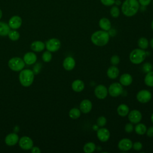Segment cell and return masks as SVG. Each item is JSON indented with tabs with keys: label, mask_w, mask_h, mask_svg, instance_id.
Instances as JSON below:
<instances>
[{
	"label": "cell",
	"mask_w": 153,
	"mask_h": 153,
	"mask_svg": "<svg viewBox=\"0 0 153 153\" xmlns=\"http://www.w3.org/2000/svg\"><path fill=\"white\" fill-rule=\"evenodd\" d=\"M100 2L105 6H112L115 0H100Z\"/></svg>",
	"instance_id": "8d00e7d4"
},
{
	"label": "cell",
	"mask_w": 153,
	"mask_h": 153,
	"mask_svg": "<svg viewBox=\"0 0 153 153\" xmlns=\"http://www.w3.org/2000/svg\"><path fill=\"white\" fill-rule=\"evenodd\" d=\"M34 73L33 72L28 69H22L19 74V81L20 84L25 87H29L33 82Z\"/></svg>",
	"instance_id": "3957f363"
},
{
	"label": "cell",
	"mask_w": 153,
	"mask_h": 153,
	"mask_svg": "<svg viewBox=\"0 0 153 153\" xmlns=\"http://www.w3.org/2000/svg\"><path fill=\"white\" fill-rule=\"evenodd\" d=\"M30 150L32 153H40L41 152V150L37 146H32V148L30 149Z\"/></svg>",
	"instance_id": "7bdbcfd3"
},
{
	"label": "cell",
	"mask_w": 153,
	"mask_h": 153,
	"mask_svg": "<svg viewBox=\"0 0 153 153\" xmlns=\"http://www.w3.org/2000/svg\"><path fill=\"white\" fill-rule=\"evenodd\" d=\"M10 30V27L8 24L0 22V36H7L8 35L9 32Z\"/></svg>",
	"instance_id": "d4e9b609"
},
{
	"label": "cell",
	"mask_w": 153,
	"mask_h": 153,
	"mask_svg": "<svg viewBox=\"0 0 153 153\" xmlns=\"http://www.w3.org/2000/svg\"><path fill=\"white\" fill-rule=\"evenodd\" d=\"M2 12L1 10L0 9V19L2 18Z\"/></svg>",
	"instance_id": "bcb514c9"
},
{
	"label": "cell",
	"mask_w": 153,
	"mask_h": 153,
	"mask_svg": "<svg viewBox=\"0 0 153 153\" xmlns=\"http://www.w3.org/2000/svg\"><path fill=\"white\" fill-rule=\"evenodd\" d=\"M137 44L140 48H141L142 50H145L148 47L149 42L146 38L141 37L139 39V40L137 41Z\"/></svg>",
	"instance_id": "f546056e"
},
{
	"label": "cell",
	"mask_w": 153,
	"mask_h": 153,
	"mask_svg": "<svg viewBox=\"0 0 153 153\" xmlns=\"http://www.w3.org/2000/svg\"><path fill=\"white\" fill-rule=\"evenodd\" d=\"M81 115V111L78 108H73L69 112V116L72 119H77Z\"/></svg>",
	"instance_id": "f1b7e54d"
},
{
	"label": "cell",
	"mask_w": 153,
	"mask_h": 153,
	"mask_svg": "<svg viewBox=\"0 0 153 153\" xmlns=\"http://www.w3.org/2000/svg\"><path fill=\"white\" fill-rule=\"evenodd\" d=\"M139 5L137 0H125L121 5V11L124 16L132 17L137 13Z\"/></svg>",
	"instance_id": "6da1fadb"
},
{
	"label": "cell",
	"mask_w": 153,
	"mask_h": 153,
	"mask_svg": "<svg viewBox=\"0 0 153 153\" xmlns=\"http://www.w3.org/2000/svg\"><path fill=\"white\" fill-rule=\"evenodd\" d=\"M150 45H151V47L153 48V38H152L151 39V41H150Z\"/></svg>",
	"instance_id": "f6af8a7d"
},
{
	"label": "cell",
	"mask_w": 153,
	"mask_h": 153,
	"mask_svg": "<svg viewBox=\"0 0 153 153\" xmlns=\"http://www.w3.org/2000/svg\"><path fill=\"white\" fill-rule=\"evenodd\" d=\"M141 112L136 109H133L128 114V118L130 123L133 124L139 123L142 120Z\"/></svg>",
	"instance_id": "8fae6325"
},
{
	"label": "cell",
	"mask_w": 153,
	"mask_h": 153,
	"mask_svg": "<svg viewBox=\"0 0 153 153\" xmlns=\"http://www.w3.org/2000/svg\"><path fill=\"white\" fill-rule=\"evenodd\" d=\"M117 113L121 117H126L129 113V108L126 104H121L117 108Z\"/></svg>",
	"instance_id": "cb8c5ba5"
},
{
	"label": "cell",
	"mask_w": 153,
	"mask_h": 153,
	"mask_svg": "<svg viewBox=\"0 0 153 153\" xmlns=\"http://www.w3.org/2000/svg\"><path fill=\"white\" fill-rule=\"evenodd\" d=\"M119 69L115 66H110L107 70V75L111 79H115L119 75Z\"/></svg>",
	"instance_id": "603a6c76"
},
{
	"label": "cell",
	"mask_w": 153,
	"mask_h": 153,
	"mask_svg": "<svg viewBox=\"0 0 153 153\" xmlns=\"http://www.w3.org/2000/svg\"><path fill=\"white\" fill-rule=\"evenodd\" d=\"M137 1L139 4L143 7H146L152 1V0H137Z\"/></svg>",
	"instance_id": "60d3db41"
},
{
	"label": "cell",
	"mask_w": 153,
	"mask_h": 153,
	"mask_svg": "<svg viewBox=\"0 0 153 153\" xmlns=\"http://www.w3.org/2000/svg\"><path fill=\"white\" fill-rule=\"evenodd\" d=\"M60 45V41L57 38H51L45 42V47L50 52L57 51L59 50Z\"/></svg>",
	"instance_id": "52a82bcc"
},
{
	"label": "cell",
	"mask_w": 153,
	"mask_h": 153,
	"mask_svg": "<svg viewBox=\"0 0 153 153\" xmlns=\"http://www.w3.org/2000/svg\"><path fill=\"white\" fill-rule=\"evenodd\" d=\"M124 129H125L126 132H127V133H131V132H132L133 131L134 127H133V126L131 124V123H127V124H126Z\"/></svg>",
	"instance_id": "ab89813d"
},
{
	"label": "cell",
	"mask_w": 153,
	"mask_h": 153,
	"mask_svg": "<svg viewBox=\"0 0 153 153\" xmlns=\"http://www.w3.org/2000/svg\"><path fill=\"white\" fill-rule=\"evenodd\" d=\"M42 59L44 62L48 63V62H50L52 59L51 53L48 50L45 51L42 55Z\"/></svg>",
	"instance_id": "d6a6232c"
},
{
	"label": "cell",
	"mask_w": 153,
	"mask_h": 153,
	"mask_svg": "<svg viewBox=\"0 0 153 153\" xmlns=\"http://www.w3.org/2000/svg\"><path fill=\"white\" fill-rule=\"evenodd\" d=\"M132 147L135 151H140L142 148V144L140 142H136L133 143Z\"/></svg>",
	"instance_id": "f35d334b"
},
{
	"label": "cell",
	"mask_w": 153,
	"mask_h": 153,
	"mask_svg": "<svg viewBox=\"0 0 153 153\" xmlns=\"http://www.w3.org/2000/svg\"><path fill=\"white\" fill-rule=\"evenodd\" d=\"M8 24L10 28L13 29H17L22 26V19L19 16H14L10 19Z\"/></svg>",
	"instance_id": "5bb4252c"
},
{
	"label": "cell",
	"mask_w": 153,
	"mask_h": 153,
	"mask_svg": "<svg viewBox=\"0 0 153 153\" xmlns=\"http://www.w3.org/2000/svg\"><path fill=\"white\" fill-rule=\"evenodd\" d=\"M96 149V145L94 142H89L86 143L83 147V151L85 153H92Z\"/></svg>",
	"instance_id": "4316f807"
},
{
	"label": "cell",
	"mask_w": 153,
	"mask_h": 153,
	"mask_svg": "<svg viewBox=\"0 0 153 153\" xmlns=\"http://www.w3.org/2000/svg\"><path fill=\"white\" fill-rule=\"evenodd\" d=\"M84 82L81 79H75L72 83V88L75 92H81L84 88Z\"/></svg>",
	"instance_id": "44dd1931"
},
{
	"label": "cell",
	"mask_w": 153,
	"mask_h": 153,
	"mask_svg": "<svg viewBox=\"0 0 153 153\" xmlns=\"http://www.w3.org/2000/svg\"><path fill=\"white\" fill-rule=\"evenodd\" d=\"M151 121H152V123H153V113H152V115H151Z\"/></svg>",
	"instance_id": "7dc6e473"
},
{
	"label": "cell",
	"mask_w": 153,
	"mask_h": 153,
	"mask_svg": "<svg viewBox=\"0 0 153 153\" xmlns=\"http://www.w3.org/2000/svg\"><path fill=\"white\" fill-rule=\"evenodd\" d=\"M41 67H42V65L40 63H36L34 65L33 68V72L34 73V74H38L40 72L41 69Z\"/></svg>",
	"instance_id": "d590c367"
},
{
	"label": "cell",
	"mask_w": 153,
	"mask_h": 153,
	"mask_svg": "<svg viewBox=\"0 0 153 153\" xmlns=\"http://www.w3.org/2000/svg\"><path fill=\"white\" fill-rule=\"evenodd\" d=\"M152 65L151 64H150L149 63H146L143 65V71L145 72H149L150 71H151L152 69Z\"/></svg>",
	"instance_id": "74e56055"
},
{
	"label": "cell",
	"mask_w": 153,
	"mask_h": 153,
	"mask_svg": "<svg viewBox=\"0 0 153 153\" xmlns=\"http://www.w3.org/2000/svg\"><path fill=\"white\" fill-rule=\"evenodd\" d=\"M97 137L100 141L102 142H106L110 137V132L107 128L102 127L97 130Z\"/></svg>",
	"instance_id": "7c38bea8"
},
{
	"label": "cell",
	"mask_w": 153,
	"mask_h": 153,
	"mask_svg": "<svg viewBox=\"0 0 153 153\" xmlns=\"http://www.w3.org/2000/svg\"><path fill=\"white\" fill-rule=\"evenodd\" d=\"M132 141L128 138H124L120 140L118 144V147L122 151H129L132 148Z\"/></svg>",
	"instance_id": "4fadbf2b"
},
{
	"label": "cell",
	"mask_w": 153,
	"mask_h": 153,
	"mask_svg": "<svg viewBox=\"0 0 153 153\" xmlns=\"http://www.w3.org/2000/svg\"><path fill=\"white\" fill-rule=\"evenodd\" d=\"M99 27L103 30L108 31L111 28V23L110 20L106 17H102L99 22Z\"/></svg>",
	"instance_id": "d6986e66"
},
{
	"label": "cell",
	"mask_w": 153,
	"mask_h": 153,
	"mask_svg": "<svg viewBox=\"0 0 153 153\" xmlns=\"http://www.w3.org/2000/svg\"><path fill=\"white\" fill-rule=\"evenodd\" d=\"M152 5H153V0H152Z\"/></svg>",
	"instance_id": "681fc988"
},
{
	"label": "cell",
	"mask_w": 153,
	"mask_h": 153,
	"mask_svg": "<svg viewBox=\"0 0 153 153\" xmlns=\"http://www.w3.org/2000/svg\"><path fill=\"white\" fill-rule=\"evenodd\" d=\"M123 91L122 85L119 82H114L111 84L108 88V93L112 97L119 96Z\"/></svg>",
	"instance_id": "8992f818"
},
{
	"label": "cell",
	"mask_w": 153,
	"mask_h": 153,
	"mask_svg": "<svg viewBox=\"0 0 153 153\" xmlns=\"http://www.w3.org/2000/svg\"><path fill=\"white\" fill-rule=\"evenodd\" d=\"M146 52L141 48H136L133 50L130 54L129 59L130 62L136 65L141 63L146 58Z\"/></svg>",
	"instance_id": "277c9868"
},
{
	"label": "cell",
	"mask_w": 153,
	"mask_h": 153,
	"mask_svg": "<svg viewBox=\"0 0 153 153\" xmlns=\"http://www.w3.org/2000/svg\"><path fill=\"white\" fill-rule=\"evenodd\" d=\"M8 65L10 69L12 71L18 72L22 71L24 68L25 63L23 59L18 57H14L9 60Z\"/></svg>",
	"instance_id": "5b68a950"
},
{
	"label": "cell",
	"mask_w": 153,
	"mask_h": 153,
	"mask_svg": "<svg viewBox=\"0 0 153 153\" xmlns=\"http://www.w3.org/2000/svg\"><path fill=\"white\" fill-rule=\"evenodd\" d=\"M63 66L66 71H71L75 66V60L71 56L66 57L63 62Z\"/></svg>",
	"instance_id": "e0dca14e"
},
{
	"label": "cell",
	"mask_w": 153,
	"mask_h": 153,
	"mask_svg": "<svg viewBox=\"0 0 153 153\" xmlns=\"http://www.w3.org/2000/svg\"><path fill=\"white\" fill-rule=\"evenodd\" d=\"M133 81L131 75L129 74H124L121 75L120 78V83L124 86L130 85Z\"/></svg>",
	"instance_id": "ffe728a7"
},
{
	"label": "cell",
	"mask_w": 153,
	"mask_h": 153,
	"mask_svg": "<svg viewBox=\"0 0 153 153\" xmlns=\"http://www.w3.org/2000/svg\"><path fill=\"white\" fill-rule=\"evenodd\" d=\"M109 40V33L108 31L103 30H97L92 33L91 41L93 44L97 46L102 47L106 45Z\"/></svg>",
	"instance_id": "7a4b0ae2"
},
{
	"label": "cell",
	"mask_w": 153,
	"mask_h": 153,
	"mask_svg": "<svg viewBox=\"0 0 153 153\" xmlns=\"http://www.w3.org/2000/svg\"><path fill=\"white\" fill-rule=\"evenodd\" d=\"M92 109V103L88 99H84L79 105V109L84 114H87L91 111Z\"/></svg>",
	"instance_id": "2e32d148"
},
{
	"label": "cell",
	"mask_w": 153,
	"mask_h": 153,
	"mask_svg": "<svg viewBox=\"0 0 153 153\" xmlns=\"http://www.w3.org/2000/svg\"><path fill=\"white\" fill-rule=\"evenodd\" d=\"M8 36L9 37V38L12 40V41H17L20 38V33L19 32L16 30V29H13V30H10L8 34Z\"/></svg>",
	"instance_id": "4dcf8cb0"
},
{
	"label": "cell",
	"mask_w": 153,
	"mask_h": 153,
	"mask_svg": "<svg viewBox=\"0 0 153 153\" xmlns=\"http://www.w3.org/2000/svg\"><path fill=\"white\" fill-rule=\"evenodd\" d=\"M151 97L152 94L151 92L147 90H141L137 93L136 95L137 100L142 103L148 102L151 100Z\"/></svg>",
	"instance_id": "ba28073f"
},
{
	"label": "cell",
	"mask_w": 153,
	"mask_h": 153,
	"mask_svg": "<svg viewBox=\"0 0 153 153\" xmlns=\"http://www.w3.org/2000/svg\"><path fill=\"white\" fill-rule=\"evenodd\" d=\"M120 57L117 55H114L111 58V63L112 65L115 66L120 63Z\"/></svg>",
	"instance_id": "e575fe53"
},
{
	"label": "cell",
	"mask_w": 153,
	"mask_h": 153,
	"mask_svg": "<svg viewBox=\"0 0 153 153\" xmlns=\"http://www.w3.org/2000/svg\"><path fill=\"white\" fill-rule=\"evenodd\" d=\"M151 28H152V29L153 30V20L152 21V23H151Z\"/></svg>",
	"instance_id": "c3c4849f"
},
{
	"label": "cell",
	"mask_w": 153,
	"mask_h": 153,
	"mask_svg": "<svg viewBox=\"0 0 153 153\" xmlns=\"http://www.w3.org/2000/svg\"><path fill=\"white\" fill-rule=\"evenodd\" d=\"M37 60L36 55L33 52H27L23 56V60L27 65L34 64Z\"/></svg>",
	"instance_id": "ac0fdd59"
},
{
	"label": "cell",
	"mask_w": 153,
	"mask_h": 153,
	"mask_svg": "<svg viewBox=\"0 0 153 153\" xmlns=\"http://www.w3.org/2000/svg\"><path fill=\"white\" fill-rule=\"evenodd\" d=\"M108 90L107 88L102 84L98 85L94 89V94L96 97L99 99H103L106 98L108 95Z\"/></svg>",
	"instance_id": "30bf717a"
},
{
	"label": "cell",
	"mask_w": 153,
	"mask_h": 153,
	"mask_svg": "<svg viewBox=\"0 0 153 153\" xmlns=\"http://www.w3.org/2000/svg\"><path fill=\"white\" fill-rule=\"evenodd\" d=\"M146 134L148 137H153V126L149 127L146 130Z\"/></svg>",
	"instance_id": "b9f144b4"
},
{
	"label": "cell",
	"mask_w": 153,
	"mask_h": 153,
	"mask_svg": "<svg viewBox=\"0 0 153 153\" xmlns=\"http://www.w3.org/2000/svg\"><path fill=\"white\" fill-rule=\"evenodd\" d=\"M117 6H119L121 4V1L120 0H115V3H114Z\"/></svg>",
	"instance_id": "ee69618b"
},
{
	"label": "cell",
	"mask_w": 153,
	"mask_h": 153,
	"mask_svg": "<svg viewBox=\"0 0 153 153\" xmlns=\"http://www.w3.org/2000/svg\"><path fill=\"white\" fill-rule=\"evenodd\" d=\"M120 14V11L118 6L114 5L112 6L110 9V14L114 18H117Z\"/></svg>",
	"instance_id": "1f68e13d"
},
{
	"label": "cell",
	"mask_w": 153,
	"mask_h": 153,
	"mask_svg": "<svg viewBox=\"0 0 153 153\" xmlns=\"http://www.w3.org/2000/svg\"><path fill=\"white\" fill-rule=\"evenodd\" d=\"M19 145L22 149L29 150L33 146V142L30 137L28 136H23L19 139Z\"/></svg>",
	"instance_id": "9c48e42d"
},
{
	"label": "cell",
	"mask_w": 153,
	"mask_h": 153,
	"mask_svg": "<svg viewBox=\"0 0 153 153\" xmlns=\"http://www.w3.org/2000/svg\"><path fill=\"white\" fill-rule=\"evenodd\" d=\"M19 138L17 134L11 133L8 134L5 138V142L8 146H14L19 142Z\"/></svg>",
	"instance_id": "9a60e30c"
},
{
	"label": "cell",
	"mask_w": 153,
	"mask_h": 153,
	"mask_svg": "<svg viewBox=\"0 0 153 153\" xmlns=\"http://www.w3.org/2000/svg\"><path fill=\"white\" fill-rule=\"evenodd\" d=\"M146 130V126L143 123H139L134 127V130L136 133L139 135H143L144 134H145Z\"/></svg>",
	"instance_id": "484cf974"
},
{
	"label": "cell",
	"mask_w": 153,
	"mask_h": 153,
	"mask_svg": "<svg viewBox=\"0 0 153 153\" xmlns=\"http://www.w3.org/2000/svg\"><path fill=\"white\" fill-rule=\"evenodd\" d=\"M106 122H107V120H106V118L103 117V116H100L97 119V125L99 127H103L106 125Z\"/></svg>",
	"instance_id": "836d02e7"
},
{
	"label": "cell",
	"mask_w": 153,
	"mask_h": 153,
	"mask_svg": "<svg viewBox=\"0 0 153 153\" xmlns=\"http://www.w3.org/2000/svg\"><path fill=\"white\" fill-rule=\"evenodd\" d=\"M45 45L44 42L41 41H35L32 42L30 45V48L33 51L40 52L42 51L45 48Z\"/></svg>",
	"instance_id": "7402d4cb"
},
{
	"label": "cell",
	"mask_w": 153,
	"mask_h": 153,
	"mask_svg": "<svg viewBox=\"0 0 153 153\" xmlns=\"http://www.w3.org/2000/svg\"><path fill=\"white\" fill-rule=\"evenodd\" d=\"M145 84L148 87H153V71H150L146 74L144 78Z\"/></svg>",
	"instance_id": "83f0119b"
}]
</instances>
